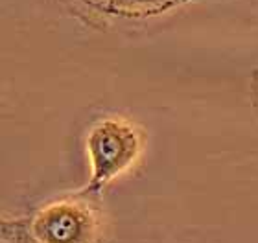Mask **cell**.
Masks as SVG:
<instances>
[{"instance_id":"7a4b0ae2","label":"cell","mask_w":258,"mask_h":243,"mask_svg":"<svg viewBox=\"0 0 258 243\" xmlns=\"http://www.w3.org/2000/svg\"><path fill=\"white\" fill-rule=\"evenodd\" d=\"M32 243H102L105 234L100 195L72 192L43 205L28 217Z\"/></svg>"},{"instance_id":"3957f363","label":"cell","mask_w":258,"mask_h":243,"mask_svg":"<svg viewBox=\"0 0 258 243\" xmlns=\"http://www.w3.org/2000/svg\"><path fill=\"white\" fill-rule=\"evenodd\" d=\"M196 0H107V13L113 19L142 21L175 11Z\"/></svg>"},{"instance_id":"5b68a950","label":"cell","mask_w":258,"mask_h":243,"mask_svg":"<svg viewBox=\"0 0 258 243\" xmlns=\"http://www.w3.org/2000/svg\"><path fill=\"white\" fill-rule=\"evenodd\" d=\"M249 100H251L254 113L258 114V68H254L249 79Z\"/></svg>"},{"instance_id":"277c9868","label":"cell","mask_w":258,"mask_h":243,"mask_svg":"<svg viewBox=\"0 0 258 243\" xmlns=\"http://www.w3.org/2000/svg\"><path fill=\"white\" fill-rule=\"evenodd\" d=\"M55 4L63 8L70 17L78 19L81 24L96 32H107L111 22L107 0H55Z\"/></svg>"},{"instance_id":"8992f818","label":"cell","mask_w":258,"mask_h":243,"mask_svg":"<svg viewBox=\"0 0 258 243\" xmlns=\"http://www.w3.org/2000/svg\"><path fill=\"white\" fill-rule=\"evenodd\" d=\"M196 2H198V0H196Z\"/></svg>"},{"instance_id":"6da1fadb","label":"cell","mask_w":258,"mask_h":243,"mask_svg":"<svg viewBox=\"0 0 258 243\" xmlns=\"http://www.w3.org/2000/svg\"><path fill=\"white\" fill-rule=\"evenodd\" d=\"M148 135L142 125L124 116L98 120L85 136L91 177L83 190L102 195L114 179L133 170L146 151Z\"/></svg>"}]
</instances>
